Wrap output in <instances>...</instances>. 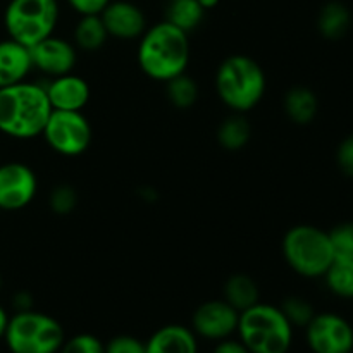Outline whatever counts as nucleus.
Instances as JSON below:
<instances>
[{"mask_svg":"<svg viewBox=\"0 0 353 353\" xmlns=\"http://www.w3.org/2000/svg\"><path fill=\"white\" fill-rule=\"evenodd\" d=\"M192 57L188 33L168 21L147 28L138 43V65L148 78L169 81L186 72Z\"/></svg>","mask_w":353,"mask_h":353,"instance_id":"obj_1","label":"nucleus"},{"mask_svg":"<svg viewBox=\"0 0 353 353\" xmlns=\"http://www.w3.org/2000/svg\"><path fill=\"white\" fill-rule=\"evenodd\" d=\"M52 112L45 85L21 81L0 88V133L14 140L41 137Z\"/></svg>","mask_w":353,"mask_h":353,"instance_id":"obj_2","label":"nucleus"},{"mask_svg":"<svg viewBox=\"0 0 353 353\" xmlns=\"http://www.w3.org/2000/svg\"><path fill=\"white\" fill-rule=\"evenodd\" d=\"M216 93L231 112L247 114L262 102L265 95V72L255 59L233 54L224 59L214 78Z\"/></svg>","mask_w":353,"mask_h":353,"instance_id":"obj_3","label":"nucleus"},{"mask_svg":"<svg viewBox=\"0 0 353 353\" xmlns=\"http://www.w3.org/2000/svg\"><path fill=\"white\" fill-rule=\"evenodd\" d=\"M236 333L250 353H288L293 341V326L281 309L262 302L240 312Z\"/></svg>","mask_w":353,"mask_h":353,"instance_id":"obj_4","label":"nucleus"},{"mask_svg":"<svg viewBox=\"0 0 353 353\" xmlns=\"http://www.w3.org/2000/svg\"><path fill=\"white\" fill-rule=\"evenodd\" d=\"M281 252L290 269L307 279L323 278L334 261L327 231L312 224L290 228L283 236Z\"/></svg>","mask_w":353,"mask_h":353,"instance_id":"obj_5","label":"nucleus"},{"mask_svg":"<svg viewBox=\"0 0 353 353\" xmlns=\"http://www.w3.org/2000/svg\"><path fill=\"white\" fill-rule=\"evenodd\" d=\"M3 340L10 353H57L65 333L57 319L31 309L9 317Z\"/></svg>","mask_w":353,"mask_h":353,"instance_id":"obj_6","label":"nucleus"},{"mask_svg":"<svg viewBox=\"0 0 353 353\" xmlns=\"http://www.w3.org/2000/svg\"><path fill=\"white\" fill-rule=\"evenodd\" d=\"M57 21V0H9L3 12L9 38L28 48L54 34Z\"/></svg>","mask_w":353,"mask_h":353,"instance_id":"obj_7","label":"nucleus"},{"mask_svg":"<svg viewBox=\"0 0 353 353\" xmlns=\"http://www.w3.org/2000/svg\"><path fill=\"white\" fill-rule=\"evenodd\" d=\"M41 137L55 154L78 157L92 145L93 128L83 110H52Z\"/></svg>","mask_w":353,"mask_h":353,"instance_id":"obj_8","label":"nucleus"},{"mask_svg":"<svg viewBox=\"0 0 353 353\" xmlns=\"http://www.w3.org/2000/svg\"><path fill=\"white\" fill-rule=\"evenodd\" d=\"M305 340L314 353H352L353 327L340 314L321 312L305 326Z\"/></svg>","mask_w":353,"mask_h":353,"instance_id":"obj_9","label":"nucleus"},{"mask_svg":"<svg viewBox=\"0 0 353 353\" xmlns=\"http://www.w3.org/2000/svg\"><path fill=\"white\" fill-rule=\"evenodd\" d=\"M38 178L24 162L10 161L0 164V210L16 212L34 200Z\"/></svg>","mask_w":353,"mask_h":353,"instance_id":"obj_10","label":"nucleus"},{"mask_svg":"<svg viewBox=\"0 0 353 353\" xmlns=\"http://www.w3.org/2000/svg\"><path fill=\"white\" fill-rule=\"evenodd\" d=\"M240 312L224 299L207 300L196 307L192 317V331L205 340L221 341L236 333Z\"/></svg>","mask_w":353,"mask_h":353,"instance_id":"obj_11","label":"nucleus"},{"mask_svg":"<svg viewBox=\"0 0 353 353\" xmlns=\"http://www.w3.org/2000/svg\"><path fill=\"white\" fill-rule=\"evenodd\" d=\"M33 69H38L50 78L72 72L78 62V48L74 43L61 37L50 34L30 48Z\"/></svg>","mask_w":353,"mask_h":353,"instance_id":"obj_12","label":"nucleus"},{"mask_svg":"<svg viewBox=\"0 0 353 353\" xmlns=\"http://www.w3.org/2000/svg\"><path fill=\"white\" fill-rule=\"evenodd\" d=\"M109 37L117 40H137L147 30V17L143 10L128 0H110L100 12Z\"/></svg>","mask_w":353,"mask_h":353,"instance_id":"obj_13","label":"nucleus"},{"mask_svg":"<svg viewBox=\"0 0 353 353\" xmlns=\"http://www.w3.org/2000/svg\"><path fill=\"white\" fill-rule=\"evenodd\" d=\"M45 92L52 110H83L92 97L88 81L74 72L52 78L45 85Z\"/></svg>","mask_w":353,"mask_h":353,"instance_id":"obj_14","label":"nucleus"},{"mask_svg":"<svg viewBox=\"0 0 353 353\" xmlns=\"http://www.w3.org/2000/svg\"><path fill=\"white\" fill-rule=\"evenodd\" d=\"M33 71L30 48L7 38L0 41V88L26 81Z\"/></svg>","mask_w":353,"mask_h":353,"instance_id":"obj_15","label":"nucleus"},{"mask_svg":"<svg viewBox=\"0 0 353 353\" xmlns=\"http://www.w3.org/2000/svg\"><path fill=\"white\" fill-rule=\"evenodd\" d=\"M145 353H199L196 334L181 324H168L148 338Z\"/></svg>","mask_w":353,"mask_h":353,"instance_id":"obj_16","label":"nucleus"},{"mask_svg":"<svg viewBox=\"0 0 353 353\" xmlns=\"http://www.w3.org/2000/svg\"><path fill=\"white\" fill-rule=\"evenodd\" d=\"M283 109L288 119L299 126H307L319 112V99L309 86H293L286 92Z\"/></svg>","mask_w":353,"mask_h":353,"instance_id":"obj_17","label":"nucleus"},{"mask_svg":"<svg viewBox=\"0 0 353 353\" xmlns=\"http://www.w3.org/2000/svg\"><path fill=\"white\" fill-rule=\"evenodd\" d=\"M352 26V12L343 2L331 0L324 3L317 16V31L330 41L341 40Z\"/></svg>","mask_w":353,"mask_h":353,"instance_id":"obj_18","label":"nucleus"},{"mask_svg":"<svg viewBox=\"0 0 353 353\" xmlns=\"http://www.w3.org/2000/svg\"><path fill=\"white\" fill-rule=\"evenodd\" d=\"M223 299L238 312H243L261 302V290L254 278L238 272V274L230 276L224 283Z\"/></svg>","mask_w":353,"mask_h":353,"instance_id":"obj_19","label":"nucleus"},{"mask_svg":"<svg viewBox=\"0 0 353 353\" xmlns=\"http://www.w3.org/2000/svg\"><path fill=\"white\" fill-rule=\"evenodd\" d=\"M252 138V126L245 114L233 112L217 128V141L228 152H240Z\"/></svg>","mask_w":353,"mask_h":353,"instance_id":"obj_20","label":"nucleus"},{"mask_svg":"<svg viewBox=\"0 0 353 353\" xmlns=\"http://www.w3.org/2000/svg\"><path fill=\"white\" fill-rule=\"evenodd\" d=\"M74 45L76 48L85 52H97L105 45L109 33H107L100 14H86L74 26Z\"/></svg>","mask_w":353,"mask_h":353,"instance_id":"obj_21","label":"nucleus"},{"mask_svg":"<svg viewBox=\"0 0 353 353\" xmlns=\"http://www.w3.org/2000/svg\"><path fill=\"white\" fill-rule=\"evenodd\" d=\"M207 10L196 0H171L165 12V21L185 33H192L202 24Z\"/></svg>","mask_w":353,"mask_h":353,"instance_id":"obj_22","label":"nucleus"},{"mask_svg":"<svg viewBox=\"0 0 353 353\" xmlns=\"http://www.w3.org/2000/svg\"><path fill=\"white\" fill-rule=\"evenodd\" d=\"M327 290L340 299H353V259H334L323 276Z\"/></svg>","mask_w":353,"mask_h":353,"instance_id":"obj_23","label":"nucleus"},{"mask_svg":"<svg viewBox=\"0 0 353 353\" xmlns=\"http://www.w3.org/2000/svg\"><path fill=\"white\" fill-rule=\"evenodd\" d=\"M165 95L169 103L179 110H186L195 105L199 99V85L186 72L165 81Z\"/></svg>","mask_w":353,"mask_h":353,"instance_id":"obj_24","label":"nucleus"},{"mask_svg":"<svg viewBox=\"0 0 353 353\" xmlns=\"http://www.w3.org/2000/svg\"><path fill=\"white\" fill-rule=\"evenodd\" d=\"M279 309H281V312L285 314V317L293 327H305L312 321V317L316 316L312 303L303 299V296L296 295L286 296L281 305H279Z\"/></svg>","mask_w":353,"mask_h":353,"instance_id":"obj_25","label":"nucleus"},{"mask_svg":"<svg viewBox=\"0 0 353 353\" xmlns=\"http://www.w3.org/2000/svg\"><path fill=\"white\" fill-rule=\"evenodd\" d=\"M334 259H353V223H340L327 231Z\"/></svg>","mask_w":353,"mask_h":353,"instance_id":"obj_26","label":"nucleus"},{"mask_svg":"<svg viewBox=\"0 0 353 353\" xmlns=\"http://www.w3.org/2000/svg\"><path fill=\"white\" fill-rule=\"evenodd\" d=\"M78 205V192L71 185H57L48 195V207L57 216H68Z\"/></svg>","mask_w":353,"mask_h":353,"instance_id":"obj_27","label":"nucleus"},{"mask_svg":"<svg viewBox=\"0 0 353 353\" xmlns=\"http://www.w3.org/2000/svg\"><path fill=\"white\" fill-rule=\"evenodd\" d=\"M57 353H105V345L93 334L83 333L65 340Z\"/></svg>","mask_w":353,"mask_h":353,"instance_id":"obj_28","label":"nucleus"},{"mask_svg":"<svg viewBox=\"0 0 353 353\" xmlns=\"http://www.w3.org/2000/svg\"><path fill=\"white\" fill-rule=\"evenodd\" d=\"M336 165L347 178H353V133L345 137L338 145Z\"/></svg>","mask_w":353,"mask_h":353,"instance_id":"obj_29","label":"nucleus"},{"mask_svg":"<svg viewBox=\"0 0 353 353\" xmlns=\"http://www.w3.org/2000/svg\"><path fill=\"white\" fill-rule=\"evenodd\" d=\"M105 353H145V343L128 334H119L105 345Z\"/></svg>","mask_w":353,"mask_h":353,"instance_id":"obj_30","label":"nucleus"},{"mask_svg":"<svg viewBox=\"0 0 353 353\" xmlns=\"http://www.w3.org/2000/svg\"><path fill=\"white\" fill-rule=\"evenodd\" d=\"M110 0H68L69 6L79 14V16H86V14H100Z\"/></svg>","mask_w":353,"mask_h":353,"instance_id":"obj_31","label":"nucleus"},{"mask_svg":"<svg viewBox=\"0 0 353 353\" xmlns=\"http://www.w3.org/2000/svg\"><path fill=\"white\" fill-rule=\"evenodd\" d=\"M212 353H250L247 350L243 343L240 340H231V338H226V340H221L217 343V347L214 348Z\"/></svg>","mask_w":353,"mask_h":353,"instance_id":"obj_32","label":"nucleus"},{"mask_svg":"<svg viewBox=\"0 0 353 353\" xmlns=\"http://www.w3.org/2000/svg\"><path fill=\"white\" fill-rule=\"evenodd\" d=\"M12 305L16 309V312H24V310L33 309V296L30 295V292H17L14 295Z\"/></svg>","mask_w":353,"mask_h":353,"instance_id":"obj_33","label":"nucleus"},{"mask_svg":"<svg viewBox=\"0 0 353 353\" xmlns=\"http://www.w3.org/2000/svg\"><path fill=\"white\" fill-rule=\"evenodd\" d=\"M9 314H7V310L3 309L2 305H0V340L3 338V334H6V330H7V324H9Z\"/></svg>","mask_w":353,"mask_h":353,"instance_id":"obj_34","label":"nucleus"},{"mask_svg":"<svg viewBox=\"0 0 353 353\" xmlns=\"http://www.w3.org/2000/svg\"><path fill=\"white\" fill-rule=\"evenodd\" d=\"M196 2H199L205 10H210V9H214V7H217L219 0H196Z\"/></svg>","mask_w":353,"mask_h":353,"instance_id":"obj_35","label":"nucleus"},{"mask_svg":"<svg viewBox=\"0 0 353 353\" xmlns=\"http://www.w3.org/2000/svg\"><path fill=\"white\" fill-rule=\"evenodd\" d=\"M0 290H2V274H0Z\"/></svg>","mask_w":353,"mask_h":353,"instance_id":"obj_36","label":"nucleus"},{"mask_svg":"<svg viewBox=\"0 0 353 353\" xmlns=\"http://www.w3.org/2000/svg\"><path fill=\"white\" fill-rule=\"evenodd\" d=\"M169 2H171V0H169Z\"/></svg>","mask_w":353,"mask_h":353,"instance_id":"obj_37","label":"nucleus"}]
</instances>
